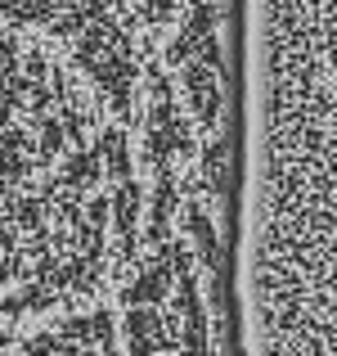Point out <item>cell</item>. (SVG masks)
Instances as JSON below:
<instances>
[{
    "mask_svg": "<svg viewBox=\"0 0 337 356\" xmlns=\"http://www.w3.org/2000/svg\"><path fill=\"white\" fill-rule=\"evenodd\" d=\"M139 243L144 185L126 131L108 122L54 172L0 194V325L95 298Z\"/></svg>",
    "mask_w": 337,
    "mask_h": 356,
    "instance_id": "cell-1",
    "label": "cell"
},
{
    "mask_svg": "<svg viewBox=\"0 0 337 356\" xmlns=\"http://www.w3.org/2000/svg\"><path fill=\"white\" fill-rule=\"evenodd\" d=\"M0 23L54 45L117 127L139 113L153 54L117 0H0Z\"/></svg>",
    "mask_w": 337,
    "mask_h": 356,
    "instance_id": "cell-2",
    "label": "cell"
},
{
    "mask_svg": "<svg viewBox=\"0 0 337 356\" xmlns=\"http://www.w3.org/2000/svg\"><path fill=\"white\" fill-rule=\"evenodd\" d=\"M126 356H216L207 293L198 284V257L184 239L166 235L139 252V266L121 293Z\"/></svg>",
    "mask_w": 337,
    "mask_h": 356,
    "instance_id": "cell-3",
    "label": "cell"
},
{
    "mask_svg": "<svg viewBox=\"0 0 337 356\" xmlns=\"http://www.w3.org/2000/svg\"><path fill=\"white\" fill-rule=\"evenodd\" d=\"M225 14L230 0H189L171 27L166 45V77H171L180 108L202 145L230 140V77H225Z\"/></svg>",
    "mask_w": 337,
    "mask_h": 356,
    "instance_id": "cell-4",
    "label": "cell"
},
{
    "mask_svg": "<svg viewBox=\"0 0 337 356\" xmlns=\"http://www.w3.org/2000/svg\"><path fill=\"white\" fill-rule=\"evenodd\" d=\"M139 108H144V163L148 181H184V163L193 158V127L180 108L166 68L148 59L144 90H139Z\"/></svg>",
    "mask_w": 337,
    "mask_h": 356,
    "instance_id": "cell-5",
    "label": "cell"
},
{
    "mask_svg": "<svg viewBox=\"0 0 337 356\" xmlns=\"http://www.w3.org/2000/svg\"><path fill=\"white\" fill-rule=\"evenodd\" d=\"M0 356H117V316L112 312H77L54 321L50 330L23 339Z\"/></svg>",
    "mask_w": 337,
    "mask_h": 356,
    "instance_id": "cell-6",
    "label": "cell"
},
{
    "mask_svg": "<svg viewBox=\"0 0 337 356\" xmlns=\"http://www.w3.org/2000/svg\"><path fill=\"white\" fill-rule=\"evenodd\" d=\"M9 348V325H0V352Z\"/></svg>",
    "mask_w": 337,
    "mask_h": 356,
    "instance_id": "cell-7",
    "label": "cell"
}]
</instances>
